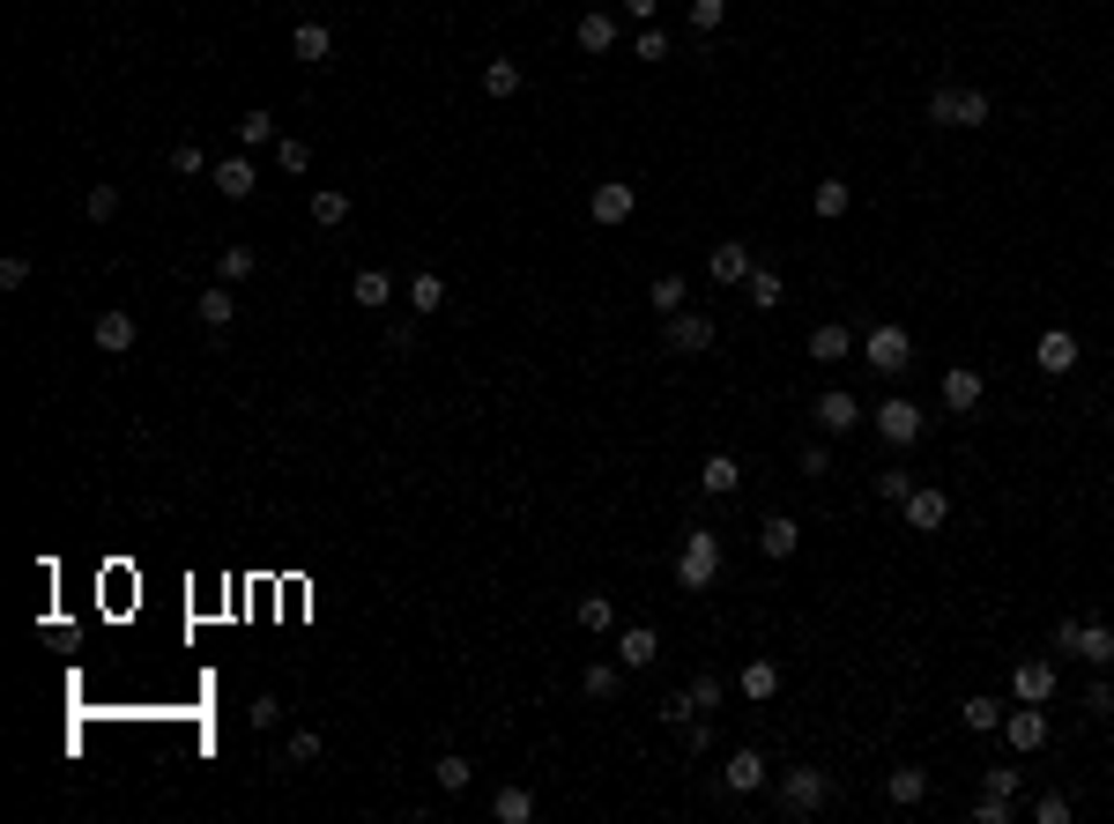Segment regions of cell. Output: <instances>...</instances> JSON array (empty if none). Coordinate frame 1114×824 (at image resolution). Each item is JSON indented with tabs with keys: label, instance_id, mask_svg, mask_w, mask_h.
I'll use <instances>...</instances> for the list:
<instances>
[{
	"label": "cell",
	"instance_id": "cell-27",
	"mask_svg": "<svg viewBox=\"0 0 1114 824\" xmlns=\"http://www.w3.org/2000/svg\"><path fill=\"white\" fill-rule=\"evenodd\" d=\"M194 312H201V328H231V320H238V297H231V283L201 290V297H194Z\"/></svg>",
	"mask_w": 1114,
	"mask_h": 824
},
{
	"label": "cell",
	"instance_id": "cell-7",
	"mask_svg": "<svg viewBox=\"0 0 1114 824\" xmlns=\"http://www.w3.org/2000/svg\"><path fill=\"white\" fill-rule=\"evenodd\" d=\"M862 357H869L877 371H907V357H914L907 328H899V320H877V328L862 334Z\"/></svg>",
	"mask_w": 1114,
	"mask_h": 824
},
{
	"label": "cell",
	"instance_id": "cell-9",
	"mask_svg": "<svg viewBox=\"0 0 1114 824\" xmlns=\"http://www.w3.org/2000/svg\"><path fill=\"white\" fill-rule=\"evenodd\" d=\"M766 780H773V765H766V750H736V758L721 765V787H729L736 802H743V795H758V787H766Z\"/></svg>",
	"mask_w": 1114,
	"mask_h": 824
},
{
	"label": "cell",
	"instance_id": "cell-39",
	"mask_svg": "<svg viewBox=\"0 0 1114 824\" xmlns=\"http://www.w3.org/2000/svg\"><path fill=\"white\" fill-rule=\"evenodd\" d=\"M847 208H855V194H847V179H818V216H825V223H840Z\"/></svg>",
	"mask_w": 1114,
	"mask_h": 824
},
{
	"label": "cell",
	"instance_id": "cell-54",
	"mask_svg": "<svg viewBox=\"0 0 1114 824\" xmlns=\"http://www.w3.org/2000/svg\"><path fill=\"white\" fill-rule=\"evenodd\" d=\"M974 824H1011V802H1003V795H981V802H974Z\"/></svg>",
	"mask_w": 1114,
	"mask_h": 824
},
{
	"label": "cell",
	"instance_id": "cell-11",
	"mask_svg": "<svg viewBox=\"0 0 1114 824\" xmlns=\"http://www.w3.org/2000/svg\"><path fill=\"white\" fill-rule=\"evenodd\" d=\"M134 334H142V328H134V312H120V305L89 320V342H97L105 357H126V349H134Z\"/></svg>",
	"mask_w": 1114,
	"mask_h": 824
},
{
	"label": "cell",
	"instance_id": "cell-13",
	"mask_svg": "<svg viewBox=\"0 0 1114 824\" xmlns=\"http://www.w3.org/2000/svg\"><path fill=\"white\" fill-rule=\"evenodd\" d=\"M1003 742H1011V750H1040V742H1048V705L1018 699V713H1003Z\"/></svg>",
	"mask_w": 1114,
	"mask_h": 824
},
{
	"label": "cell",
	"instance_id": "cell-44",
	"mask_svg": "<svg viewBox=\"0 0 1114 824\" xmlns=\"http://www.w3.org/2000/svg\"><path fill=\"white\" fill-rule=\"evenodd\" d=\"M907 491H914V468H884V476H877V497H884V505H907Z\"/></svg>",
	"mask_w": 1114,
	"mask_h": 824
},
{
	"label": "cell",
	"instance_id": "cell-15",
	"mask_svg": "<svg viewBox=\"0 0 1114 824\" xmlns=\"http://www.w3.org/2000/svg\"><path fill=\"white\" fill-rule=\"evenodd\" d=\"M610 654H617V668H647V661L661 654V631H654V624H624Z\"/></svg>",
	"mask_w": 1114,
	"mask_h": 824
},
{
	"label": "cell",
	"instance_id": "cell-19",
	"mask_svg": "<svg viewBox=\"0 0 1114 824\" xmlns=\"http://www.w3.org/2000/svg\"><path fill=\"white\" fill-rule=\"evenodd\" d=\"M290 52H297L305 67H328V60H334V30H328V23H297V30H290Z\"/></svg>",
	"mask_w": 1114,
	"mask_h": 824
},
{
	"label": "cell",
	"instance_id": "cell-33",
	"mask_svg": "<svg viewBox=\"0 0 1114 824\" xmlns=\"http://www.w3.org/2000/svg\"><path fill=\"white\" fill-rule=\"evenodd\" d=\"M579 631H595V639H610V631H617V610H610V594H579Z\"/></svg>",
	"mask_w": 1114,
	"mask_h": 824
},
{
	"label": "cell",
	"instance_id": "cell-53",
	"mask_svg": "<svg viewBox=\"0 0 1114 824\" xmlns=\"http://www.w3.org/2000/svg\"><path fill=\"white\" fill-rule=\"evenodd\" d=\"M676 736H684V750H691V758H706V750H713V728H706V721H684Z\"/></svg>",
	"mask_w": 1114,
	"mask_h": 824
},
{
	"label": "cell",
	"instance_id": "cell-56",
	"mask_svg": "<svg viewBox=\"0 0 1114 824\" xmlns=\"http://www.w3.org/2000/svg\"><path fill=\"white\" fill-rule=\"evenodd\" d=\"M639 60H669V38H661L654 23H647V30H639Z\"/></svg>",
	"mask_w": 1114,
	"mask_h": 824
},
{
	"label": "cell",
	"instance_id": "cell-2",
	"mask_svg": "<svg viewBox=\"0 0 1114 824\" xmlns=\"http://www.w3.org/2000/svg\"><path fill=\"white\" fill-rule=\"evenodd\" d=\"M929 120H937V126H989L995 120V97H989V89L937 83V89H929Z\"/></svg>",
	"mask_w": 1114,
	"mask_h": 824
},
{
	"label": "cell",
	"instance_id": "cell-4",
	"mask_svg": "<svg viewBox=\"0 0 1114 824\" xmlns=\"http://www.w3.org/2000/svg\"><path fill=\"white\" fill-rule=\"evenodd\" d=\"M921 423H929V416H921V402H907V394H884V402H877V439H884V446H914Z\"/></svg>",
	"mask_w": 1114,
	"mask_h": 824
},
{
	"label": "cell",
	"instance_id": "cell-28",
	"mask_svg": "<svg viewBox=\"0 0 1114 824\" xmlns=\"http://www.w3.org/2000/svg\"><path fill=\"white\" fill-rule=\"evenodd\" d=\"M884 795H892L899 810H914V802H929V773H921V765H899V773L884 780Z\"/></svg>",
	"mask_w": 1114,
	"mask_h": 824
},
{
	"label": "cell",
	"instance_id": "cell-26",
	"mask_svg": "<svg viewBox=\"0 0 1114 824\" xmlns=\"http://www.w3.org/2000/svg\"><path fill=\"white\" fill-rule=\"evenodd\" d=\"M1077 661L1114 668V624H1092V617H1085V631H1077Z\"/></svg>",
	"mask_w": 1114,
	"mask_h": 824
},
{
	"label": "cell",
	"instance_id": "cell-40",
	"mask_svg": "<svg viewBox=\"0 0 1114 824\" xmlns=\"http://www.w3.org/2000/svg\"><path fill=\"white\" fill-rule=\"evenodd\" d=\"M313 223H320V231H334V223H350V194H334V186H320V194H313Z\"/></svg>",
	"mask_w": 1114,
	"mask_h": 824
},
{
	"label": "cell",
	"instance_id": "cell-1",
	"mask_svg": "<svg viewBox=\"0 0 1114 824\" xmlns=\"http://www.w3.org/2000/svg\"><path fill=\"white\" fill-rule=\"evenodd\" d=\"M713 579H721V536H713V528H691L684 550H676V587H684V594H706Z\"/></svg>",
	"mask_w": 1114,
	"mask_h": 824
},
{
	"label": "cell",
	"instance_id": "cell-59",
	"mask_svg": "<svg viewBox=\"0 0 1114 824\" xmlns=\"http://www.w3.org/2000/svg\"><path fill=\"white\" fill-rule=\"evenodd\" d=\"M654 8H661V0H624V15H632V23H639V30H647V23H654Z\"/></svg>",
	"mask_w": 1114,
	"mask_h": 824
},
{
	"label": "cell",
	"instance_id": "cell-17",
	"mask_svg": "<svg viewBox=\"0 0 1114 824\" xmlns=\"http://www.w3.org/2000/svg\"><path fill=\"white\" fill-rule=\"evenodd\" d=\"M208 179L223 186V201H253V186H260L253 157H216V171H208Z\"/></svg>",
	"mask_w": 1114,
	"mask_h": 824
},
{
	"label": "cell",
	"instance_id": "cell-3",
	"mask_svg": "<svg viewBox=\"0 0 1114 824\" xmlns=\"http://www.w3.org/2000/svg\"><path fill=\"white\" fill-rule=\"evenodd\" d=\"M832 802V780L818 773V765H795V773H781V810L787 817H818Z\"/></svg>",
	"mask_w": 1114,
	"mask_h": 824
},
{
	"label": "cell",
	"instance_id": "cell-5",
	"mask_svg": "<svg viewBox=\"0 0 1114 824\" xmlns=\"http://www.w3.org/2000/svg\"><path fill=\"white\" fill-rule=\"evenodd\" d=\"M661 349H669V357H706V349H713V320H706V312H691V305H684V312H669Z\"/></svg>",
	"mask_w": 1114,
	"mask_h": 824
},
{
	"label": "cell",
	"instance_id": "cell-32",
	"mask_svg": "<svg viewBox=\"0 0 1114 824\" xmlns=\"http://www.w3.org/2000/svg\"><path fill=\"white\" fill-rule=\"evenodd\" d=\"M409 312H446V275H409Z\"/></svg>",
	"mask_w": 1114,
	"mask_h": 824
},
{
	"label": "cell",
	"instance_id": "cell-12",
	"mask_svg": "<svg viewBox=\"0 0 1114 824\" xmlns=\"http://www.w3.org/2000/svg\"><path fill=\"white\" fill-rule=\"evenodd\" d=\"M1032 365L1048 371V379H1063V371H1077V334H1070V328H1048L1040 342H1032Z\"/></svg>",
	"mask_w": 1114,
	"mask_h": 824
},
{
	"label": "cell",
	"instance_id": "cell-46",
	"mask_svg": "<svg viewBox=\"0 0 1114 824\" xmlns=\"http://www.w3.org/2000/svg\"><path fill=\"white\" fill-rule=\"evenodd\" d=\"M89 223H112V216H120V186H89Z\"/></svg>",
	"mask_w": 1114,
	"mask_h": 824
},
{
	"label": "cell",
	"instance_id": "cell-45",
	"mask_svg": "<svg viewBox=\"0 0 1114 824\" xmlns=\"http://www.w3.org/2000/svg\"><path fill=\"white\" fill-rule=\"evenodd\" d=\"M1032 824H1070V795H1055V787H1048V795L1032 802Z\"/></svg>",
	"mask_w": 1114,
	"mask_h": 824
},
{
	"label": "cell",
	"instance_id": "cell-42",
	"mask_svg": "<svg viewBox=\"0 0 1114 824\" xmlns=\"http://www.w3.org/2000/svg\"><path fill=\"white\" fill-rule=\"evenodd\" d=\"M483 89H491V97H521V60H491V67H483Z\"/></svg>",
	"mask_w": 1114,
	"mask_h": 824
},
{
	"label": "cell",
	"instance_id": "cell-8",
	"mask_svg": "<svg viewBox=\"0 0 1114 824\" xmlns=\"http://www.w3.org/2000/svg\"><path fill=\"white\" fill-rule=\"evenodd\" d=\"M899 513H907V528H914V536H937V528H944V520H951V497L937 491V483H914V491H907V505H899Z\"/></svg>",
	"mask_w": 1114,
	"mask_h": 824
},
{
	"label": "cell",
	"instance_id": "cell-16",
	"mask_svg": "<svg viewBox=\"0 0 1114 824\" xmlns=\"http://www.w3.org/2000/svg\"><path fill=\"white\" fill-rule=\"evenodd\" d=\"M699 491L706 497H736L743 491V460L736 454H706L699 460Z\"/></svg>",
	"mask_w": 1114,
	"mask_h": 824
},
{
	"label": "cell",
	"instance_id": "cell-35",
	"mask_svg": "<svg viewBox=\"0 0 1114 824\" xmlns=\"http://www.w3.org/2000/svg\"><path fill=\"white\" fill-rule=\"evenodd\" d=\"M276 164H283L290 179H305V171H313V142H297V134H276Z\"/></svg>",
	"mask_w": 1114,
	"mask_h": 824
},
{
	"label": "cell",
	"instance_id": "cell-31",
	"mask_svg": "<svg viewBox=\"0 0 1114 824\" xmlns=\"http://www.w3.org/2000/svg\"><path fill=\"white\" fill-rule=\"evenodd\" d=\"M253 268H260V260H253V246H223V253H216V283H231V290L253 283Z\"/></svg>",
	"mask_w": 1114,
	"mask_h": 824
},
{
	"label": "cell",
	"instance_id": "cell-48",
	"mask_svg": "<svg viewBox=\"0 0 1114 824\" xmlns=\"http://www.w3.org/2000/svg\"><path fill=\"white\" fill-rule=\"evenodd\" d=\"M171 171H179V179H201V171H216V164H208L194 142H179V149H171Z\"/></svg>",
	"mask_w": 1114,
	"mask_h": 824
},
{
	"label": "cell",
	"instance_id": "cell-36",
	"mask_svg": "<svg viewBox=\"0 0 1114 824\" xmlns=\"http://www.w3.org/2000/svg\"><path fill=\"white\" fill-rule=\"evenodd\" d=\"M684 297H691V290H684V275H654V290H647V305H654L661 320H669V312H684Z\"/></svg>",
	"mask_w": 1114,
	"mask_h": 824
},
{
	"label": "cell",
	"instance_id": "cell-37",
	"mask_svg": "<svg viewBox=\"0 0 1114 824\" xmlns=\"http://www.w3.org/2000/svg\"><path fill=\"white\" fill-rule=\"evenodd\" d=\"M238 142H246V149H276V112H260V104H253L246 120H238Z\"/></svg>",
	"mask_w": 1114,
	"mask_h": 824
},
{
	"label": "cell",
	"instance_id": "cell-58",
	"mask_svg": "<svg viewBox=\"0 0 1114 824\" xmlns=\"http://www.w3.org/2000/svg\"><path fill=\"white\" fill-rule=\"evenodd\" d=\"M1085 705H1092V713H1114V684H1107V676H1100V684L1085 691Z\"/></svg>",
	"mask_w": 1114,
	"mask_h": 824
},
{
	"label": "cell",
	"instance_id": "cell-52",
	"mask_svg": "<svg viewBox=\"0 0 1114 824\" xmlns=\"http://www.w3.org/2000/svg\"><path fill=\"white\" fill-rule=\"evenodd\" d=\"M1077 631H1085V617H1055V639H1048V647H1055V654H1077Z\"/></svg>",
	"mask_w": 1114,
	"mask_h": 824
},
{
	"label": "cell",
	"instance_id": "cell-47",
	"mask_svg": "<svg viewBox=\"0 0 1114 824\" xmlns=\"http://www.w3.org/2000/svg\"><path fill=\"white\" fill-rule=\"evenodd\" d=\"M283 758H290V765H320V736H313V728H297V736L283 742Z\"/></svg>",
	"mask_w": 1114,
	"mask_h": 824
},
{
	"label": "cell",
	"instance_id": "cell-18",
	"mask_svg": "<svg viewBox=\"0 0 1114 824\" xmlns=\"http://www.w3.org/2000/svg\"><path fill=\"white\" fill-rule=\"evenodd\" d=\"M1011 691H1018L1026 705H1048V699H1055V661H1018Z\"/></svg>",
	"mask_w": 1114,
	"mask_h": 824
},
{
	"label": "cell",
	"instance_id": "cell-24",
	"mask_svg": "<svg viewBox=\"0 0 1114 824\" xmlns=\"http://www.w3.org/2000/svg\"><path fill=\"white\" fill-rule=\"evenodd\" d=\"M847 349H855V334L840 328V320H818V328H810V357H818V365H840Z\"/></svg>",
	"mask_w": 1114,
	"mask_h": 824
},
{
	"label": "cell",
	"instance_id": "cell-34",
	"mask_svg": "<svg viewBox=\"0 0 1114 824\" xmlns=\"http://www.w3.org/2000/svg\"><path fill=\"white\" fill-rule=\"evenodd\" d=\"M573 38H579V52H610L617 45V15H579Z\"/></svg>",
	"mask_w": 1114,
	"mask_h": 824
},
{
	"label": "cell",
	"instance_id": "cell-25",
	"mask_svg": "<svg viewBox=\"0 0 1114 824\" xmlns=\"http://www.w3.org/2000/svg\"><path fill=\"white\" fill-rule=\"evenodd\" d=\"M758 550H766V557H795V550H803V528H795L787 513H773V520L758 528Z\"/></svg>",
	"mask_w": 1114,
	"mask_h": 824
},
{
	"label": "cell",
	"instance_id": "cell-22",
	"mask_svg": "<svg viewBox=\"0 0 1114 824\" xmlns=\"http://www.w3.org/2000/svg\"><path fill=\"white\" fill-rule=\"evenodd\" d=\"M736 691H743V699H750V705L781 699V661H750V668H743V676H736Z\"/></svg>",
	"mask_w": 1114,
	"mask_h": 824
},
{
	"label": "cell",
	"instance_id": "cell-57",
	"mask_svg": "<svg viewBox=\"0 0 1114 824\" xmlns=\"http://www.w3.org/2000/svg\"><path fill=\"white\" fill-rule=\"evenodd\" d=\"M981 795H1003V802H1011V795H1018V773H981Z\"/></svg>",
	"mask_w": 1114,
	"mask_h": 824
},
{
	"label": "cell",
	"instance_id": "cell-51",
	"mask_svg": "<svg viewBox=\"0 0 1114 824\" xmlns=\"http://www.w3.org/2000/svg\"><path fill=\"white\" fill-rule=\"evenodd\" d=\"M661 721H669V728H684V721H699V705H691V691H676V699H661Z\"/></svg>",
	"mask_w": 1114,
	"mask_h": 824
},
{
	"label": "cell",
	"instance_id": "cell-55",
	"mask_svg": "<svg viewBox=\"0 0 1114 824\" xmlns=\"http://www.w3.org/2000/svg\"><path fill=\"white\" fill-rule=\"evenodd\" d=\"M23 283H30V260H23V253H8V260H0V290H23Z\"/></svg>",
	"mask_w": 1114,
	"mask_h": 824
},
{
	"label": "cell",
	"instance_id": "cell-14",
	"mask_svg": "<svg viewBox=\"0 0 1114 824\" xmlns=\"http://www.w3.org/2000/svg\"><path fill=\"white\" fill-rule=\"evenodd\" d=\"M855 423H862V402H855L847 386H825V394H818V431L840 439V431H855Z\"/></svg>",
	"mask_w": 1114,
	"mask_h": 824
},
{
	"label": "cell",
	"instance_id": "cell-30",
	"mask_svg": "<svg viewBox=\"0 0 1114 824\" xmlns=\"http://www.w3.org/2000/svg\"><path fill=\"white\" fill-rule=\"evenodd\" d=\"M958 721H966V728H974V736H995V728H1003V705H995L989 691H974V699L958 705Z\"/></svg>",
	"mask_w": 1114,
	"mask_h": 824
},
{
	"label": "cell",
	"instance_id": "cell-43",
	"mask_svg": "<svg viewBox=\"0 0 1114 824\" xmlns=\"http://www.w3.org/2000/svg\"><path fill=\"white\" fill-rule=\"evenodd\" d=\"M684 691H691V705H699V713H713V705L729 699V684H721V676H706V668L691 676V684H684Z\"/></svg>",
	"mask_w": 1114,
	"mask_h": 824
},
{
	"label": "cell",
	"instance_id": "cell-41",
	"mask_svg": "<svg viewBox=\"0 0 1114 824\" xmlns=\"http://www.w3.org/2000/svg\"><path fill=\"white\" fill-rule=\"evenodd\" d=\"M579 691H587V699H617V668H610V661H587V668H579Z\"/></svg>",
	"mask_w": 1114,
	"mask_h": 824
},
{
	"label": "cell",
	"instance_id": "cell-38",
	"mask_svg": "<svg viewBox=\"0 0 1114 824\" xmlns=\"http://www.w3.org/2000/svg\"><path fill=\"white\" fill-rule=\"evenodd\" d=\"M431 780L446 787V795H461V787L476 780V765H468V758H461V750H446V758H439V765H431Z\"/></svg>",
	"mask_w": 1114,
	"mask_h": 824
},
{
	"label": "cell",
	"instance_id": "cell-21",
	"mask_svg": "<svg viewBox=\"0 0 1114 824\" xmlns=\"http://www.w3.org/2000/svg\"><path fill=\"white\" fill-rule=\"evenodd\" d=\"M706 268H713V283H743V275H750V268H758V260H750V246H743V238H721V246H713V260H706Z\"/></svg>",
	"mask_w": 1114,
	"mask_h": 824
},
{
	"label": "cell",
	"instance_id": "cell-20",
	"mask_svg": "<svg viewBox=\"0 0 1114 824\" xmlns=\"http://www.w3.org/2000/svg\"><path fill=\"white\" fill-rule=\"evenodd\" d=\"M350 297H357L365 312H387V305H394V275H387V268H357V275H350Z\"/></svg>",
	"mask_w": 1114,
	"mask_h": 824
},
{
	"label": "cell",
	"instance_id": "cell-49",
	"mask_svg": "<svg viewBox=\"0 0 1114 824\" xmlns=\"http://www.w3.org/2000/svg\"><path fill=\"white\" fill-rule=\"evenodd\" d=\"M721 15H729V0H691V30H721Z\"/></svg>",
	"mask_w": 1114,
	"mask_h": 824
},
{
	"label": "cell",
	"instance_id": "cell-10",
	"mask_svg": "<svg viewBox=\"0 0 1114 824\" xmlns=\"http://www.w3.org/2000/svg\"><path fill=\"white\" fill-rule=\"evenodd\" d=\"M937 394H944V409H951V416H974V409H981V394H989V386H981V371H974V365H951V371H944V386H937Z\"/></svg>",
	"mask_w": 1114,
	"mask_h": 824
},
{
	"label": "cell",
	"instance_id": "cell-29",
	"mask_svg": "<svg viewBox=\"0 0 1114 824\" xmlns=\"http://www.w3.org/2000/svg\"><path fill=\"white\" fill-rule=\"evenodd\" d=\"M491 817L498 824H528V817H536V795H528V787H498V795H491Z\"/></svg>",
	"mask_w": 1114,
	"mask_h": 824
},
{
	"label": "cell",
	"instance_id": "cell-23",
	"mask_svg": "<svg viewBox=\"0 0 1114 824\" xmlns=\"http://www.w3.org/2000/svg\"><path fill=\"white\" fill-rule=\"evenodd\" d=\"M743 297H750L758 312H773V305H787V283H781V268H750V275H743Z\"/></svg>",
	"mask_w": 1114,
	"mask_h": 824
},
{
	"label": "cell",
	"instance_id": "cell-50",
	"mask_svg": "<svg viewBox=\"0 0 1114 824\" xmlns=\"http://www.w3.org/2000/svg\"><path fill=\"white\" fill-rule=\"evenodd\" d=\"M379 342H387V357H409V349H416V328H409V320H387V334H379Z\"/></svg>",
	"mask_w": 1114,
	"mask_h": 824
},
{
	"label": "cell",
	"instance_id": "cell-6",
	"mask_svg": "<svg viewBox=\"0 0 1114 824\" xmlns=\"http://www.w3.org/2000/svg\"><path fill=\"white\" fill-rule=\"evenodd\" d=\"M632 208H639V186H632V179H602V186L587 194V216H595L602 231H617V223H632Z\"/></svg>",
	"mask_w": 1114,
	"mask_h": 824
}]
</instances>
